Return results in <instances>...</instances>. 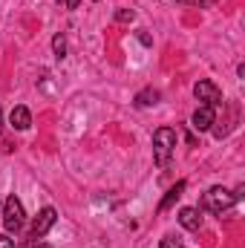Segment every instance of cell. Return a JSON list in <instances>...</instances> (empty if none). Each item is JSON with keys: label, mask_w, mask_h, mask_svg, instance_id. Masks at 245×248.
<instances>
[{"label": "cell", "mask_w": 245, "mask_h": 248, "mask_svg": "<svg viewBox=\"0 0 245 248\" xmlns=\"http://www.w3.org/2000/svg\"><path fill=\"white\" fill-rule=\"evenodd\" d=\"M173 147H176V130L173 127H159L156 136H153V159H156V165H168L170 156H173Z\"/></svg>", "instance_id": "1"}, {"label": "cell", "mask_w": 245, "mask_h": 248, "mask_svg": "<svg viewBox=\"0 0 245 248\" xmlns=\"http://www.w3.org/2000/svg\"><path fill=\"white\" fill-rule=\"evenodd\" d=\"M202 205H205L211 214H225V211H231V208L237 205V196H234L228 187H211V190L205 193Z\"/></svg>", "instance_id": "2"}, {"label": "cell", "mask_w": 245, "mask_h": 248, "mask_svg": "<svg viewBox=\"0 0 245 248\" xmlns=\"http://www.w3.org/2000/svg\"><path fill=\"white\" fill-rule=\"evenodd\" d=\"M0 219H3V225H6V231H9V234H17V231L23 228V222H26L23 202H20L17 196H9V199H6V205H3Z\"/></svg>", "instance_id": "3"}, {"label": "cell", "mask_w": 245, "mask_h": 248, "mask_svg": "<svg viewBox=\"0 0 245 248\" xmlns=\"http://www.w3.org/2000/svg\"><path fill=\"white\" fill-rule=\"evenodd\" d=\"M193 95L202 101V104H208V107H219L222 104V93L216 90V84L214 81H196V87H193Z\"/></svg>", "instance_id": "4"}, {"label": "cell", "mask_w": 245, "mask_h": 248, "mask_svg": "<svg viewBox=\"0 0 245 248\" xmlns=\"http://www.w3.org/2000/svg\"><path fill=\"white\" fill-rule=\"evenodd\" d=\"M55 219H58L55 208H44V211L35 217V222H32V237H35V240H38V237H44V234L55 225Z\"/></svg>", "instance_id": "5"}, {"label": "cell", "mask_w": 245, "mask_h": 248, "mask_svg": "<svg viewBox=\"0 0 245 248\" xmlns=\"http://www.w3.org/2000/svg\"><path fill=\"white\" fill-rule=\"evenodd\" d=\"M214 124H216V113H214V107H208V104H202V107L193 113V119H190V127L199 130V133L211 130Z\"/></svg>", "instance_id": "6"}, {"label": "cell", "mask_w": 245, "mask_h": 248, "mask_svg": "<svg viewBox=\"0 0 245 248\" xmlns=\"http://www.w3.org/2000/svg\"><path fill=\"white\" fill-rule=\"evenodd\" d=\"M179 225L187 228V231H199L202 228V214L196 208H182L179 211Z\"/></svg>", "instance_id": "7"}, {"label": "cell", "mask_w": 245, "mask_h": 248, "mask_svg": "<svg viewBox=\"0 0 245 248\" xmlns=\"http://www.w3.org/2000/svg\"><path fill=\"white\" fill-rule=\"evenodd\" d=\"M9 122H12V127H15V130H29V124H32V116H29V110H26L23 104H17V107L12 110Z\"/></svg>", "instance_id": "8"}, {"label": "cell", "mask_w": 245, "mask_h": 248, "mask_svg": "<svg viewBox=\"0 0 245 248\" xmlns=\"http://www.w3.org/2000/svg\"><path fill=\"white\" fill-rule=\"evenodd\" d=\"M182 190H184V182H176V185H173L170 190H168V196L162 199V205H159V211H168V208H170V205H173V202H176V199L182 196Z\"/></svg>", "instance_id": "9"}, {"label": "cell", "mask_w": 245, "mask_h": 248, "mask_svg": "<svg viewBox=\"0 0 245 248\" xmlns=\"http://www.w3.org/2000/svg\"><path fill=\"white\" fill-rule=\"evenodd\" d=\"M159 101V93L156 90H141L138 95H136V104L138 107H150V104H156Z\"/></svg>", "instance_id": "10"}, {"label": "cell", "mask_w": 245, "mask_h": 248, "mask_svg": "<svg viewBox=\"0 0 245 248\" xmlns=\"http://www.w3.org/2000/svg\"><path fill=\"white\" fill-rule=\"evenodd\" d=\"M52 52H55V58H63L66 55V38L63 35H55L52 38Z\"/></svg>", "instance_id": "11"}, {"label": "cell", "mask_w": 245, "mask_h": 248, "mask_svg": "<svg viewBox=\"0 0 245 248\" xmlns=\"http://www.w3.org/2000/svg\"><path fill=\"white\" fill-rule=\"evenodd\" d=\"M159 248H182V243H179L176 237H162V243H159Z\"/></svg>", "instance_id": "12"}, {"label": "cell", "mask_w": 245, "mask_h": 248, "mask_svg": "<svg viewBox=\"0 0 245 248\" xmlns=\"http://www.w3.org/2000/svg\"><path fill=\"white\" fill-rule=\"evenodd\" d=\"M116 17H119V20H122V23H130V20H133V17H136V15H133V12H127V9H122V12H119V15H116Z\"/></svg>", "instance_id": "13"}, {"label": "cell", "mask_w": 245, "mask_h": 248, "mask_svg": "<svg viewBox=\"0 0 245 248\" xmlns=\"http://www.w3.org/2000/svg\"><path fill=\"white\" fill-rule=\"evenodd\" d=\"M0 248H15V240L9 234H0Z\"/></svg>", "instance_id": "14"}, {"label": "cell", "mask_w": 245, "mask_h": 248, "mask_svg": "<svg viewBox=\"0 0 245 248\" xmlns=\"http://www.w3.org/2000/svg\"><path fill=\"white\" fill-rule=\"evenodd\" d=\"M58 3H61L63 9H78V3H81V0H58Z\"/></svg>", "instance_id": "15"}, {"label": "cell", "mask_w": 245, "mask_h": 248, "mask_svg": "<svg viewBox=\"0 0 245 248\" xmlns=\"http://www.w3.org/2000/svg\"><path fill=\"white\" fill-rule=\"evenodd\" d=\"M32 248H52V246H46V243H41V240H38V243H35Z\"/></svg>", "instance_id": "16"}, {"label": "cell", "mask_w": 245, "mask_h": 248, "mask_svg": "<svg viewBox=\"0 0 245 248\" xmlns=\"http://www.w3.org/2000/svg\"><path fill=\"white\" fill-rule=\"evenodd\" d=\"M179 3H202V0H179Z\"/></svg>", "instance_id": "17"}, {"label": "cell", "mask_w": 245, "mask_h": 248, "mask_svg": "<svg viewBox=\"0 0 245 248\" xmlns=\"http://www.w3.org/2000/svg\"><path fill=\"white\" fill-rule=\"evenodd\" d=\"M0 130H3V113H0Z\"/></svg>", "instance_id": "18"}, {"label": "cell", "mask_w": 245, "mask_h": 248, "mask_svg": "<svg viewBox=\"0 0 245 248\" xmlns=\"http://www.w3.org/2000/svg\"><path fill=\"white\" fill-rule=\"evenodd\" d=\"M0 214H3V211H0Z\"/></svg>", "instance_id": "19"}]
</instances>
